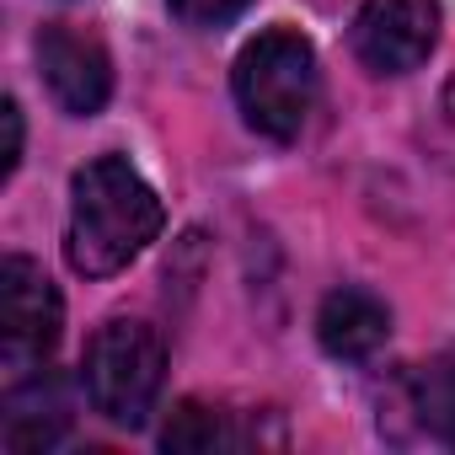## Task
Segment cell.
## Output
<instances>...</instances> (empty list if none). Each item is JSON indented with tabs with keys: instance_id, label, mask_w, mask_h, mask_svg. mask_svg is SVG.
I'll return each mask as SVG.
<instances>
[{
	"instance_id": "ba28073f",
	"label": "cell",
	"mask_w": 455,
	"mask_h": 455,
	"mask_svg": "<svg viewBox=\"0 0 455 455\" xmlns=\"http://www.w3.org/2000/svg\"><path fill=\"white\" fill-rule=\"evenodd\" d=\"M316 338H322V348L332 354V359H348V364H359V359H370V354H380L386 348V338H391V311H386V300H375L370 290H332L327 300H322V311H316Z\"/></svg>"
},
{
	"instance_id": "6da1fadb",
	"label": "cell",
	"mask_w": 455,
	"mask_h": 455,
	"mask_svg": "<svg viewBox=\"0 0 455 455\" xmlns=\"http://www.w3.org/2000/svg\"><path fill=\"white\" fill-rule=\"evenodd\" d=\"M161 220L156 188L124 156H97L70 182L65 258L81 279H113L161 236Z\"/></svg>"
},
{
	"instance_id": "7a4b0ae2",
	"label": "cell",
	"mask_w": 455,
	"mask_h": 455,
	"mask_svg": "<svg viewBox=\"0 0 455 455\" xmlns=\"http://www.w3.org/2000/svg\"><path fill=\"white\" fill-rule=\"evenodd\" d=\"M236 102L242 118L263 134V140H300L316 92H322V70H316V49L311 38H300L295 28H268L258 33L242 60H236Z\"/></svg>"
},
{
	"instance_id": "7c38bea8",
	"label": "cell",
	"mask_w": 455,
	"mask_h": 455,
	"mask_svg": "<svg viewBox=\"0 0 455 455\" xmlns=\"http://www.w3.org/2000/svg\"><path fill=\"white\" fill-rule=\"evenodd\" d=\"M0 124H6V156H0V177H12L17 161H22V108L6 97L0 102Z\"/></svg>"
},
{
	"instance_id": "30bf717a",
	"label": "cell",
	"mask_w": 455,
	"mask_h": 455,
	"mask_svg": "<svg viewBox=\"0 0 455 455\" xmlns=\"http://www.w3.org/2000/svg\"><path fill=\"white\" fill-rule=\"evenodd\" d=\"M161 444L166 450H225V444H236V434L225 423V412H214L204 402H182L172 412V423L161 428Z\"/></svg>"
},
{
	"instance_id": "277c9868",
	"label": "cell",
	"mask_w": 455,
	"mask_h": 455,
	"mask_svg": "<svg viewBox=\"0 0 455 455\" xmlns=\"http://www.w3.org/2000/svg\"><path fill=\"white\" fill-rule=\"evenodd\" d=\"M60 327H65L60 290L33 258L12 252L0 263V370H6V386L38 375L54 359Z\"/></svg>"
},
{
	"instance_id": "8992f818",
	"label": "cell",
	"mask_w": 455,
	"mask_h": 455,
	"mask_svg": "<svg viewBox=\"0 0 455 455\" xmlns=\"http://www.w3.org/2000/svg\"><path fill=\"white\" fill-rule=\"evenodd\" d=\"M38 65L49 81V97L70 113V118H92L102 113L108 92H113V60L102 49V38L70 28V22H49L38 33Z\"/></svg>"
},
{
	"instance_id": "5b68a950",
	"label": "cell",
	"mask_w": 455,
	"mask_h": 455,
	"mask_svg": "<svg viewBox=\"0 0 455 455\" xmlns=\"http://www.w3.org/2000/svg\"><path fill=\"white\" fill-rule=\"evenodd\" d=\"M348 44L364 70L407 76L439 44V0H364Z\"/></svg>"
},
{
	"instance_id": "9c48e42d",
	"label": "cell",
	"mask_w": 455,
	"mask_h": 455,
	"mask_svg": "<svg viewBox=\"0 0 455 455\" xmlns=\"http://www.w3.org/2000/svg\"><path fill=\"white\" fill-rule=\"evenodd\" d=\"M396 418H412V428L423 439H455V359H434V364H412L396 386V412H380V428H391Z\"/></svg>"
},
{
	"instance_id": "8fae6325",
	"label": "cell",
	"mask_w": 455,
	"mask_h": 455,
	"mask_svg": "<svg viewBox=\"0 0 455 455\" xmlns=\"http://www.w3.org/2000/svg\"><path fill=\"white\" fill-rule=\"evenodd\" d=\"M247 6H252V0H172V17H177L182 28H198V33H209V28L236 22Z\"/></svg>"
},
{
	"instance_id": "3957f363",
	"label": "cell",
	"mask_w": 455,
	"mask_h": 455,
	"mask_svg": "<svg viewBox=\"0 0 455 455\" xmlns=\"http://www.w3.org/2000/svg\"><path fill=\"white\" fill-rule=\"evenodd\" d=\"M161 380H166V343H161V332L150 322L113 316L86 343L81 386H86V402L108 423L140 428L150 418L156 396H161Z\"/></svg>"
},
{
	"instance_id": "52a82bcc",
	"label": "cell",
	"mask_w": 455,
	"mask_h": 455,
	"mask_svg": "<svg viewBox=\"0 0 455 455\" xmlns=\"http://www.w3.org/2000/svg\"><path fill=\"white\" fill-rule=\"evenodd\" d=\"M70 428V396L65 380L38 370L17 386H6V418H0V444L28 455V450H49L60 444V434Z\"/></svg>"
}]
</instances>
